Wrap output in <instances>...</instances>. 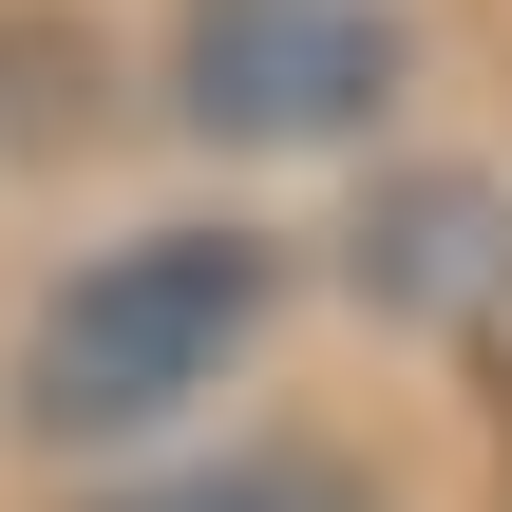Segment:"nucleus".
<instances>
[{
  "mask_svg": "<svg viewBox=\"0 0 512 512\" xmlns=\"http://www.w3.org/2000/svg\"><path fill=\"white\" fill-rule=\"evenodd\" d=\"M266 323H285V247H266L247 209H152V228L76 247V266L19 304L0 399H19L38 456H133V437L209 418Z\"/></svg>",
  "mask_w": 512,
  "mask_h": 512,
  "instance_id": "obj_1",
  "label": "nucleus"
},
{
  "mask_svg": "<svg viewBox=\"0 0 512 512\" xmlns=\"http://www.w3.org/2000/svg\"><path fill=\"white\" fill-rule=\"evenodd\" d=\"M418 76L399 0H171V114L209 152H342Z\"/></svg>",
  "mask_w": 512,
  "mask_h": 512,
  "instance_id": "obj_2",
  "label": "nucleus"
},
{
  "mask_svg": "<svg viewBox=\"0 0 512 512\" xmlns=\"http://www.w3.org/2000/svg\"><path fill=\"white\" fill-rule=\"evenodd\" d=\"M95 512H399L342 437H228V456H171V475H133V494Z\"/></svg>",
  "mask_w": 512,
  "mask_h": 512,
  "instance_id": "obj_4",
  "label": "nucleus"
},
{
  "mask_svg": "<svg viewBox=\"0 0 512 512\" xmlns=\"http://www.w3.org/2000/svg\"><path fill=\"white\" fill-rule=\"evenodd\" d=\"M342 285H361L380 323H418V342L512 323V190H494V171H456V152L380 171V190H361V228H342Z\"/></svg>",
  "mask_w": 512,
  "mask_h": 512,
  "instance_id": "obj_3",
  "label": "nucleus"
}]
</instances>
